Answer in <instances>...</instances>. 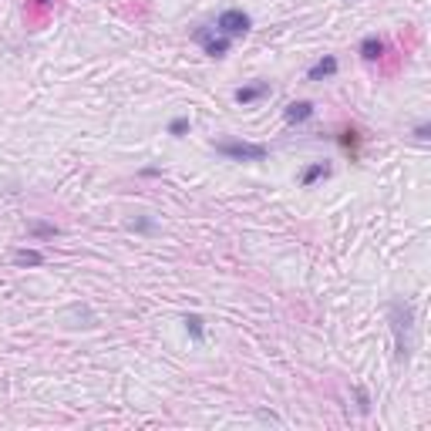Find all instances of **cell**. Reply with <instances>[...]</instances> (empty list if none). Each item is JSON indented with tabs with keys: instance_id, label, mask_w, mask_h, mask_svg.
Returning a JSON list of instances; mask_svg holds the SVG:
<instances>
[{
	"instance_id": "6da1fadb",
	"label": "cell",
	"mask_w": 431,
	"mask_h": 431,
	"mask_svg": "<svg viewBox=\"0 0 431 431\" xmlns=\"http://www.w3.org/2000/svg\"><path fill=\"white\" fill-rule=\"evenodd\" d=\"M388 317H391L394 330V347H397V360L411 357V330H415V307L408 300H391L388 304Z\"/></svg>"
},
{
	"instance_id": "e0dca14e",
	"label": "cell",
	"mask_w": 431,
	"mask_h": 431,
	"mask_svg": "<svg viewBox=\"0 0 431 431\" xmlns=\"http://www.w3.org/2000/svg\"><path fill=\"white\" fill-rule=\"evenodd\" d=\"M132 230H138V233H149V230H152V223H149V219H135V223H132Z\"/></svg>"
},
{
	"instance_id": "ac0fdd59",
	"label": "cell",
	"mask_w": 431,
	"mask_h": 431,
	"mask_svg": "<svg viewBox=\"0 0 431 431\" xmlns=\"http://www.w3.org/2000/svg\"><path fill=\"white\" fill-rule=\"evenodd\" d=\"M34 3H38V7H51L54 0H34Z\"/></svg>"
},
{
	"instance_id": "8fae6325",
	"label": "cell",
	"mask_w": 431,
	"mask_h": 431,
	"mask_svg": "<svg viewBox=\"0 0 431 431\" xmlns=\"http://www.w3.org/2000/svg\"><path fill=\"white\" fill-rule=\"evenodd\" d=\"M182 323H186V330H189V337H193V341H202V337H206V327H202V317L199 314H189L186 317V320H182Z\"/></svg>"
},
{
	"instance_id": "2e32d148",
	"label": "cell",
	"mask_w": 431,
	"mask_h": 431,
	"mask_svg": "<svg viewBox=\"0 0 431 431\" xmlns=\"http://www.w3.org/2000/svg\"><path fill=\"white\" fill-rule=\"evenodd\" d=\"M415 138H418V142H428V138H431V125H428V121H421V125L415 128Z\"/></svg>"
},
{
	"instance_id": "5b68a950",
	"label": "cell",
	"mask_w": 431,
	"mask_h": 431,
	"mask_svg": "<svg viewBox=\"0 0 431 431\" xmlns=\"http://www.w3.org/2000/svg\"><path fill=\"white\" fill-rule=\"evenodd\" d=\"M270 95V84L267 81H253V84H243V88H236V105H243V108H249V105H256V101H263Z\"/></svg>"
},
{
	"instance_id": "ba28073f",
	"label": "cell",
	"mask_w": 431,
	"mask_h": 431,
	"mask_svg": "<svg viewBox=\"0 0 431 431\" xmlns=\"http://www.w3.org/2000/svg\"><path fill=\"white\" fill-rule=\"evenodd\" d=\"M360 58H364V61H381V58H384V40L378 38V34L364 38L360 40Z\"/></svg>"
},
{
	"instance_id": "30bf717a",
	"label": "cell",
	"mask_w": 431,
	"mask_h": 431,
	"mask_svg": "<svg viewBox=\"0 0 431 431\" xmlns=\"http://www.w3.org/2000/svg\"><path fill=\"white\" fill-rule=\"evenodd\" d=\"M14 263H17V267H40V263H44V253H38V249H17V253H14Z\"/></svg>"
},
{
	"instance_id": "52a82bcc",
	"label": "cell",
	"mask_w": 431,
	"mask_h": 431,
	"mask_svg": "<svg viewBox=\"0 0 431 431\" xmlns=\"http://www.w3.org/2000/svg\"><path fill=\"white\" fill-rule=\"evenodd\" d=\"M337 58L334 54H323L317 64H310V71H307V81H327V78H334L337 75Z\"/></svg>"
},
{
	"instance_id": "4fadbf2b",
	"label": "cell",
	"mask_w": 431,
	"mask_h": 431,
	"mask_svg": "<svg viewBox=\"0 0 431 431\" xmlns=\"http://www.w3.org/2000/svg\"><path fill=\"white\" fill-rule=\"evenodd\" d=\"M189 128H193L189 118H172V121H169V135H175V138H182Z\"/></svg>"
},
{
	"instance_id": "9a60e30c",
	"label": "cell",
	"mask_w": 431,
	"mask_h": 431,
	"mask_svg": "<svg viewBox=\"0 0 431 431\" xmlns=\"http://www.w3.org/2000/svg\"><path fill=\"white\" fill-rule=\"evenodd\" d=\"M354 397H357V411L367 415V411H371V397H367V391H364V388H354Z\"/></svg>"
},
{
	"instance_id": "9c48e42d",
	"label": "cell",
	"mask_w": 431,
	"mask_h": 431,
	"mask_svg": "<svg viewBox=\"0 0 431 431\" xmlns=\"http://www.w3.org/2000/svg\"><path fill=\"white\" fill-rule=\"evenodd\" d=\"M327 175H330V165H327V162H314V165H307V169H304V175H300V186H304V189H310L314 182L327 179Z\"/></svg>"
},
{
	"instance_id": "8992f818",
	"label": "cell",
	"mask_w": 431,
	"mask_h": 431,
	"mask_svg": "<svg viewBox=\"0 0 431 431\" xmlns=\"http://www.w3.org/2000/svg\"><path fill=\"white\" fill-rule=\"evenodd\" d=\"M283 118H286V125H304V121H310V118H314V101H290V105L283 108Z\"/></svg>"
},
{
	"instance_id": "7a4b0ae2",
	"label": "cell",
	"mask_w": 431,
	"mask_h": 431,
	"mask_svg": "<svg viewBox=\"0 0 431 431\" xmlns=\"http://www.w3.org/2000/svg\"><path fill=\"white\" fill-rule=\"evenodd\" d=\"M216 152L233 162H267L270 156L267 145H253V142H216Z\"/></svg>"
},
{
	"instance_id": "277c9868",
	"label": "cell",
	"mask_w": 431,
	"mask_h": 431,
	"mask_svg": "<svg viewBox=\"0 0 431 431\" xmlns=\"http://www.w3.org/2000/svg\"><path fill=\"white\" fill-rule=\"evenodd\" d=\"M196 40L202 44V51L209 54V58H226L230 54V38L226 34H219L216 27H202V31H196Z\"/></svg>"
},
{
	"instance_id": "7c38bea8",
	"label": "cell",
	"mask_w": 431,
	"mask_h": 431,
	"mask_svg": "<svg viewBox=\"0 0 431 431\" xmlns=\"http://www.w3.org/2000/svg\"><path fill=\"white\" fill-rule=\"evenodd\" d=\"M61 230L58 226H51V223H31V236H38V239H51V236H58Z\"/></svg>"
},
{
	"instance_id": "3957f363",
	"label": "cell",
	"mask_w": 431,
	"mask_h": 431,
	"mask_svg": "<svg viewBox=\"0 0 431 431\" xmlns=\"http://www.w3.org/2000/svg\"><path fill=\"white\" fill-rule=\"evenodd\" d=\"M249 27H253V21H249V14H243V10H223V14L216 17V31L226 34V38H239V34H246Z\"/></svg>"
},
{
	"instance_id": "5bb4252c",
	"label": "cell",
	"mask_w": 431,
	"mask_h": 431,
	"mask_svg": "<svg viewBox=\"0 0 431 431\" xmlns=\"http://www.w3.org/2000/svg\"><path fill=\"white\" fill-rule=\"evenodd\" d=\"M357 142H360V135H357V132H354V128H347V132H341V145H344V149H347V152H357Z\"/></svg>"
}]
</instances>
